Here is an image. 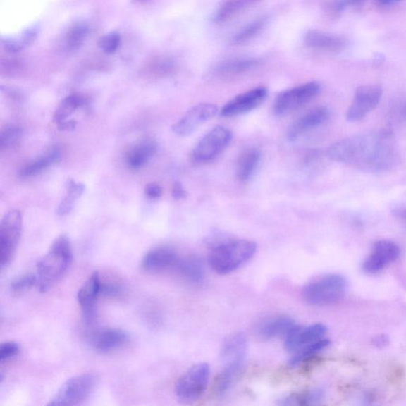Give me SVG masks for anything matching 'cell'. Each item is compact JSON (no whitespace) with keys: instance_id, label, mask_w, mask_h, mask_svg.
Returning a JSON list of instances; mask_svg holds the SVG:
<instances>
[{"instance_id":"6da1fadb","label":"cell","mask_w":406,"mask_h":406,"mask_svg":"<svg viewBox=\"0 0 406 406\" xmlns=\"http://www.w3.org/2000/svg\"><path fill=\"white\" fill-rule=\"evenodd\" d=\"M332 161L368 173H383L398 160V150L390 129L340 140L327 150Z\"/></svg>"},{"instance_id":"7a4b0ae2","label":"cell","mask_w":406,"mask_h":406,"mask_svg":"<svg viewBox=\"0 0 406 406\" xmlns=\"http://www.w3.org/2000/svg\"><path fill=\"white\" fill-rule=\"evenodd\" d=\"M73 249L66 234L56 238L49 250L37 264V285L47 291L66 275L73 262Z\"/></svg>"},{"instance_id":"3957f363","label":"cell","mask_w":406,"mask_h":406,"mask_svg":"<svg viewBox=\"0 0 406 406\" xmlns=\"http://www.w3.org/2000/svg\"><path fill=\"white\" fill-rule=\"evenodd\" d=\"M257 245L252 240L232 239L216 244L209 254V264L221 275L236 271L255 255Z\"/></svg>"},{"instance_id":"277c9868","label":"cell","mask_w":406,"mask_h":406,"mask_svg":"<svg viewBox=\"0 0 406 406\" xmlns=\"http://www.w3.org/2000/svg\"><path fill=\"white\" fill-rule=\"evenodd\" d=\"M347 288L345 277L338 274H327L316 277L304 285V300L314 306H327L344 297Z\"/></svg>"},{"instance_id":"5b68a950","label":"cell","mask_w":406,"mask_h":406,"mask_svg":"<svg viewBox=\"0 0 406 406\" xmlns=\"http://www.w3.org/2000/svg\"><path fill=\"white\" fill-rule=\"evenodd\" d=\"M99 382L97 374L87 373L73 377L57 391L49 405H78L90 396Z\"/></svg>"},{"instance_id":"8992f818","label":"cell","mask_w":406,"mask_h":406,"mask_svg":"<svg viewBox=\"0 0 406 406\" xmlns=\"http://www.w3.org/2000/svg\"><path fill=\"white\" fill-rule=\"evenodd\" d=\"M23 231V217L20 212L6 213L0 225V264L4 269L11 262Z\"/></svg>"},{"instance_id":"52a82bcc","label":"cell","mask_w":406,"mask_h":406,"mask_svg":"<svg viewBox=\"0 0 406 406\" xmlns=\"http://www.w3.org/2000/svg\"><path fill=\"white\" fill-rule=\"evenodd\" d=\"M209 379L207 364H195L178 379L175 393L182 402H194L204 393Z\"/></svg>"},{"instance_id":"ba28073f","label":"cell","mask_w":406,"mask_h":406,"mask_svg":"<svg viewBox=\"0 0 406 406\" xmlns=\"http://www.w3.org/2000/svg\"><path fill=\"white\" fill-rule=\"evenodd\" d=\"M320 90L319 82L314 81L288 89L278 94L273 105V111L276 116H284L300 109L312 101L319 94Z\"/></svg>"},{"instance_id":"9c48e42d","label":"cell","mask_w":406,"mask_h":406,"mask_svg":"<svg viewBox=\"0 0 406 406\" xmlns=\"http://www.w3.org/2000/svg\"><path fill=\"white\" fill-rule=\"evenodd\" d=\"M232 139V133L223 126L215 127L203 137L192 152L195 163L211 161L223 152Z\"/></svg>"},{"instance_id":"30bf717a","label":"cell","mask_w":406,"mask_h":406,"mask_svg":"<svg viewBox=\"0 0 406 406\" xmlns=\"http://www.w3.org/2000/svg\"><path fill=\"white\" fill-rule=\"evenodd\" d=\"M383 97V89L378 85H364L357 88L350 107L348 108L347 119L355 123L364 118L368 113L376 109Z\"/></svg>"},{"instance_id":"8fae6325","label":"cell","mask_w":406,"mask_h":406,"mask_svg":"<svg viewBox=\"0 0 406 406\" xmlns=\"http://www.w3.org/2000/svg\"><path fill=\"white\" fill-rule=\"evenodd\" d=\"M247 339L242 333H235L225 340L221 349V360L224 370L234 374L240 373L247 355Z\"/></svg>"},{"instance_id":"7c38bea8","label":"cell","mask_w":406,"mask_h":406,"mask_svg":"<svg viewBox=\"0 0 406 406\" xmlns=\"http://www.w3.org/2000/svg\"><path fill=\"white\" fill-rule=\"evenodd\" d=\"M399 246L388 240L374 243L369 255L365 259L363 269L367 274H377L383 271L400 257Z\"/></svg>"},{"instance_id":"4fadbf2b","label":"cell","mask_w":406,"mask_h":406,"mask_svg":"<svg viewBox=\"0 0 406 406\" xmlns=\"http://www.w3.org/2000/svg\"><path fill=\"white\" fill-rule=\"evenodd\" d=\"M327 328L322 324H314L309 326H296L285 338V348L292 355L324 338Z\"/></svg>"},{"instance_id":"5bb4252c","label":"cell","mask_w":406,"mask_h":406,"mask_svg":"<svg viewBox=\"0 0 406 406\" xmlns=\"http://www.w3.org/2000/svg\"><path fill=\"white\" fill-rule=\"evenodd\" d=\"M219 110L217 106L212 104H200L190 109L173 126V131L176 135L187 136L199 127L214 118Z\"/></svg>"},{"instance_id":"9a60e30c","label":"cell","mask_w":406,"mask_h":406,"mask_svg":"<svg viewBox=\"0 0 406 406\" xmlns=\"http://www.w3.org/2000/svg\"><path fill=\"white\" fill-rule=\"evenodd\" d=\"M268 93V89L259 87L240 94L221 108V116L234 117L250 112L263 103Z\"/></svg>"},{"instance_id":"2e32d148","label":"cell","mask_w":406,"mask_h":406,"mask_svg":"<svg viewBox=\"0 0 406 406\" xmlns=\"http://www.w3.org/2000/svg\"><path fill=\"white\" fill-rule=\"evenodd\" d=\"M180 258L179 254L170 247H157L145 254L142 259V268L150 273L175 270Z\"/></svg>"},{"instance_id":"e0dca14e","label":"cell","mask_w":406,"mask_h":406,"mask_svg":"<svg viewBox=\"0 0 406 406\" xmlns=\"http://www.w3.org/2000/svg\"><path fill=\"white\" fill-rule=\"evenodd\" d=\"M329 118V110L326 106H317L304 113L290 126L288 137L295 142L310 130L325 123Z\"/></svg>"},{"instance_id":"ac0fdd59","label":"cell","mask_w":406,"mask_h":406,"mask_svg":"<svg viewBox=\"0 0 406 406\" xmlns=\"http://www.w3.org/2000/svg\"><path fill=\"white\" fill-rule=\"evenodd\" d=\"M130 338L123 330L117 328H104L91 336V345L100 353L107 354L123 348Z\"/></svg>"},{"instance_id":"d6986e66","label":"cell","mask_w":406,"mask_h":406,"mask_svg":"<svg viewBox=\"0 0 406 406\" xmlns=\"http://www.w3.org/2000/svg\"><path fill=\"white\" fill-rule=\"evenodd\" d=\"M304 40L309 49L326 53L340 52L347 44L345 38L320 30H309Z\"/></svg>"},{"instance_id":"ffe728a7","label":"cell","mask_w":406,"mask_h":406,"mask_svg":"<svg viewBox=\"0 0 406 406\" xmlns=\"http://www.w3.org/2000/svg\"><path fill=\"white\" fill-rule=\"evenodd\" d=\"M102 295V279L99 272L92 273L78 291V300L87 319L94 314V304Z\"/></svg>"},{"instance_id":"44dd1931","label":"cell","mask_w":406,"mask_h":406,"mask_svg":"<svg viewBox=\"0 0 406 406\" xmlns=\"http://www.w3.org/2000/svg\"><path fill=\"white\" fill-rule=\"evenodd\" d=\"M295 321L288 316H276L264 321L258 327L259 338L270 340L279 336H287L296 326Z\"/></svg>"},{"instance_id":"7402d4cb","label":"cell","mask_w":406,"mask_h":406,"mask_svg":"<svg viewBox=\"0 0 406 406\" xmlns=\"http://www.w3.org/2000/svg\"><path fill=\"white\" fill-rule=\"evenodd\" d=\"M157 145L151 139H145L127 152L126 163L133 170L141 169L156 152Z\"/></svg>"},{"instance_id":"603a6c76","label":"cell","mask_w":406,"mask_h":406,"mask_svg":"<svg viewBox=\"0 0 406 406\" xmlns=\"http://www.w3.org/2000/svg\"><path fill=\"white\" fill-rule=\"evenodd\" d=\"M259 66L254 59H233L222 61L216 67L215 72L221 78H233L251 71Z\"/></svg>"},{"instance_id":"cb8c5ba5","label":"cell","mask_w":406,"mask_h":406,"mask_svg":"<svg viewBox=\"0 0 406 406\" xmlns=\"http://www.w3.org/2000/svg\"><path fill=\"white\" fill-rule=\"evenodd\" d=\"M259 1L260 0H226L215 12L214 21L218 24L227 23Z\"/></svg>"},{"instance_id":"d4e9b609","label":"cell","mask_w":406,"mask_h":406,"mask_svg":"<svg viewBox=\"0 0 406 406\" xmlns=\"http://www.w3.org/2000/svg\"><path fill=\"white\" fill-rule=\"evenodd\" d=\"M175 271L190 283H200L204 278V265L194 256L181 257Z\"/></svg>"},{"instance_id":"484cf974","label":"cell","mask_w":406,"mask_h":406,"mask_svg":"<svg viewBox=\"0 0 406 406\" xmlns=\"http://www.w3.org/2000/svg\"><path fill=\"white\" fill-rule=\"evenodd\" d=\"M260 158H262V154L257 149H247L240 156L237 175L240 181H247L251 179L259 166Z\"/></svg>"},{"instance_id":"4316f807","label":"cell","mask_w":406,"mask_h":406,"mask_svg":"<svg viewBox=\"0 0 406 406\" xmlns=\"http://www.w3.org/2000/svg\"><path fill=\"white\" fill-rule=\"evenodd\" d=\"M61 160V154L59 149L49 150L28 164L27 166L24 167L20 171V176L30 177L39 174L42 171L53 166Z\"/></svg>"},{"instance_id":"83f0119b","label":"cell","mask_w":406,"mask_h":406,"mask_svg":"<svg viewBox=\"0 0 406 406\" xmlns=\"http://www.w3.org/2000/svg\"><path fill=\"white\" fill-rule=\"evenodd\" d=\"M85 103L86 99L80 94L69 95L63 99L54 113V119L56 123L59 124L66 121Z\"/></svg>"},{"instance_id":"f1b7e54d","label":"cell","mask_w":406,"mask_h":406,"mask_svg":"<svg viewBox=\"0 0 406 406\" xmlns=\"http://www.w3.org/2000/svg\"><path fill=\"white\" fill-rule=\"evenodd\" d=\"M23 131L18 125H6L0 133V148L2 150L12 149L21 142Z\"/></svg>"},{"instance_id":"f546056e","label":"cell","mask_w":406,"mask_h":406,"mask_svg":"<svg viewBox=\"0 0 406 406\" xmlns=\"http://www.w3.org/2000/svg\"><path fill=\"white\" fill-rule=\"evenodd\" d=\"M329 340L326 338H324L319 341L314 343V344L311 345L307 347L302 349V350L295 353L292 355L290 361L291 365H297L302 364V362L307 361L315 357L317 353H319L327 347L329 345Z\"/></svg>"},{"instance_id":"4dcf8cb0","label":"cell","mask_w":406,"mask_h":406,"mask_svg":"<svg viewBox=\"0 0 406 406\" xmlns=\"http://www.w3.org/2000/svg\"><path fill=\"white\" fill-rule=\"evenodd\" d=\"M88 35V28L84 23H78L69 30L66 35V46L70 50H78Z\"/></svg>"},{"instance_id":"1f68e13d","label":"cell","mask_w":406,"mask_h":406,"mask_svg":"<svg viewBox=\"0 0 406 406\" xmlns=\"http://www.w3.org/2000/svg\"><path fill=\"white\" fill-rule=\"evenodd\" d=\"M264 24L265 20L264 18H262L247 25L245 27L240 30L238 33L233 37L232 44H234V46H239V44L249 42L262 30Z\"/></svg>"},{"instance_id":"d6a6232c","label":"cell","mask_w":406,"mask_h":406,"mask_svg":"<svg viewBox=\"0 0 406 406\" xmlns=\"http://www.w3.org/2000/svg\"><path fill=\"white\" fill-rule=\"evenodd\" d=\"M320 397V393L316 391H307L300 393H295L284 399L282 405H306L317 401Z\"/></svg>"},{"instance_id":"836d02e7","label":"cell","mask_w":406,"mask_h":406,"mask_svg":"<svg viewBox=\"0 0 406 406\" xmlns=\"http://www.w3.org/2000/svg\"><path fill=\"white\" fill-rule=\"evenodd\" d=\"M37 284V276L23 275L14 279L11 283V290L13 293L20 295L27 291Z\"/></svg>"},{"instance_id":"e575fe53","label":"cell","mask_w":406,"mask_h":406,"mask_svg":"<svg viewBox=\"0 0 406 406\" xmlns=\"http://www.w3.org/2000/svg\"><path fill=\"white\" fill-rule=\"evenodd\" d=\"M121 37L117 32L106 35L101 37L99 47L106 54H113L117 51L120 46Z\"/></svg>"},{"instance_id":"d590c367","label":"cell","mask_w":406,"mask_h":406,"mask_svg":"<svg viewBox=\"0 0 406 406\" xmlns=\"http://www.w3.org/2000/svg\"><path fill=\"white\" fill-rule=\"evenodd\" d=\"M67 198L76 201L85 193L86 187L82 183H76L72 179H68L66 183Z\"/></svg>"},{"instance_id":"8d00e7d4","label":"cell","mask_w":406,"mask_h":406,"mask_svg":"<svg viewBox=\"0 0 406 406\" xmlns=\"http://www.w3.org/2000/svg\"><path fill=\"white\" fill-rule=\"evenodd\" d=\"M20 351L16 342H5L0 346V361L4 362L15 357Z\"/></svg>"},{"instance_id":"74e56055","label":"cell","mask_w":406,"mask_h":406,"mask_svg":"<svg viewBox=\"0 0 406 406\" xmlns=\"http://www.w3.org/2000/svg\"><path fill=\"white\" fill-rule=\"evenodd\" d=\"M123 293V285L117 282L102 281V295L109 297H119Z\"/></svg>"},{"instance_id":"f35d334b","label":"cell","mask_w":406,"mask_h":406,"mask_svg":"<svg viewBox=\"0 0 406 406\" xmlns=\"http://www.w3.org/2000/svg\"><path fill=\"white\" fill-rule=\"evenodd\" d=\"M391 212L398 219L406 221V192L393 202Z\"/></svg>"},{"instance_id":"ab89813d","label":"cell","mask_w":406,"mask_h":406,"mask_svg":"<svg viewBox=\"0 0 406 406\" xmlns=\"http://www.w3.org/2000/svg\"><path fill=\"white\" fill-rule=\"evenodd\" d=\"M392 117L398 123H406V100L398 102L391 111Z\"/></svg>"},{"instance_id":"60d3db41","label":"cell","mask_w":406,"mask_h":406,"mask_svg":"<svg viewBox=\"0 0 406 406\" xmlns=\"http://www.w3.org/2000/svg\"><path fill=\"white\" fill-rule=\"evenodd\" d=\"M75 202V201L69 199L67 197H65L56 208V214L59 216H66L71 213L74 208Z\"/></svg>"},{"instance_id":"b9f144b4","label":"cell","mask_w":406,"mask_h":406,"mask_svg":"<svg viewBox=\"0 0 406 406\" xmlns=\"http://www.w3.org/2000/svg\"><path fill=\"white\" fill-rule=\"evenodd\" d=\"M144 193L151 199H157L162 195V188L157 183H151L145 187Z\"/></svg>"},{"instance_id":"7bdbcfd3","label":"cell","mask_w":406,"mask_h":406,"mask_svg":"<svg viewBox=\"0 0 406 406\" xmlns=\"http://www.w3.org/2000/svg\"><path fill=\"white\" fill-rule=\"evenodd\" d=\"M171 195L176 200H182L187 198V192L183 188L181 183L176 182L174 183L173 190H171Z\"/></svg>"},{"instance_id":"ee69618b","label":"cell","mask_w":406,"mask_h":406,"mask_svg":"<svg viewBox=\"0 0 406 406\" xmlns=\"http://www.w3.org/2000/svg\"><path fill=\"white\" fill-rule=\"evenodd\" d=\"M364 1H365V0H340V1L336 4L335 8L336 10L341 11L348 8V6L357 5Z\"/></svg>"},{"instance_id":"f6af8a7d","label":"cell","mask_w":406,"mask_h":406,"mask_svg":"<svg viewBox=\"0 0 406 406\" xmlns=\"http://www.w3.org/2000/svg\"><path fill=\"white\" fill-rule=\"evenodd\" d=\"M76 124L78 123H76L73 120L70 121L66 120L63 121V122L57 124V125H59V129L60 130L70 132L73 131L75 130Z\"/></svg>"},{"instance_id":"bcb514c9","label":"cell","mask_w":406,"mask_h":406,"mask_svg":"<svg viewBox=\"0 0 406 406\" xmlns=\"http://www.w3.org/2000/svg\"><path fill=\"white\" fill-rule=\"evenodd\" d=\"M387 342H388V340H387L386 336H378L376 340H374V343H376V345L379 347H383L386 345Z\"/></svg>"},{"instance_id":"7dc6e473","label":"cell","mask_w":406,"mask_h":406,"mask_svg":"<svg viewBox=\"0 0 406 406\" xmlns=\"http://www.w3.org/2000/svg\"><path fill=\"white\" fill-rule=\"evenodd\" d=\"M381 4L388 5L400 1V0H379Z\"/></svg>"},{"instance_id":"c3c4849f","label":"cell","mask_w":406,"mask_h":406,"mask_svg":"<svg viewBox=\"0 0 406 406\" xmlns=\"http://www.w3.org/2000/svg\"><path fill=\"white\" fill-rule=\"evenodd\" d=\"M139 1L145 2V1H148V0H139Z\"/></svg>"}]
</instances>
